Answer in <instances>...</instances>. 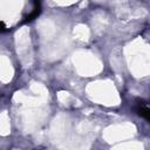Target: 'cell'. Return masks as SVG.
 Listing matches in <instances>:
<instances>
[{"label":"cell","mask_w":150,"mask_h":150,"mask_svg":"<svg viewBox=\"0 0 150 150\" xmlns=\"http://www.w3.org/2000/svg\"><path fill=\"white\" fill-rule=\"evenodd\" d=\"M137 111H138V114H139L141 116H143L145 120H149V108H148L146 103H143V102L139 103Z\"/></svg>","instance_id":"obj_1"},{"label":"cell","mask_w":150,"mask_h":150,"mask_svg":"<svg viewBox=\"0 0 150 150\" xmlns=\"http://www.w3.org/2000/svg\"><path fill=\"white\" fill-rule=\"evenodd\" d=\"M4 28H5V25L2 22H0V30H4Z\"/></svg>","instance_id":"obj_2"}]
</instances>
